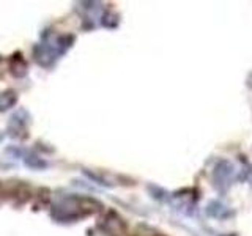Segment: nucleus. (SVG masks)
<instances>
[{"instance_id": "obj_4", "label": "nucleus", "mask_w": 252, "mask_h": 236, "mask_svg": "<svg viewBox=\"0 0 252 236\" xmlns=\"http://www.w3.org/2000/svg\"><path fill=\"white\" fill-rule=\"evenodd\" d=\"M10 71L14 77H24L27 74L29 66H27V61L22 59L21 54H14L13 59L10 61Z\"/></svg>"}, {"instance_id": "obj_6", "label": "nucleus", "mask_w": 252, "mask_h": 236, "mask_svg": "<svg viewBox=\"0 0 252 236\" xmlns=\"http://www.w3.org/2000/svg\"><path fill=\"white\" fill-rule=\"evenodd\" d=\"M26 165L30 169H33V170H41V169H46L47 167V164L44 159H41V157H38V156H33V154H30L26 157Z\"/></svg>"}, {"instance_id": "obj_5", "label": "nucleus", "mask_w": 252, "mask_h": 236, "mask_svg": "<svg viewBox=\"0 0 252 236\" xmlns=\"http://www.w3.org/2000/svg\"><path fill=\"white\" fill-rule=\"evenodd\" d=\"M18 102V93L14 90H5L0 93V112H6Z\"/></svg>"}, {"instance_id": "obj_2", "label": "nucleus", "mask_w": 252, "mask_h": 236, "mask_svg": "<svg viewBox=\"0 0 252 236\" xmlns=\"http://www.w3.org/2000/svg\"><path fill=\"white\" fill-rule=\"evenodd\" d=\"M29 112L26 109H19L11 118L10 123H8V132L11 134L16 139H26L29 136L27 132V124H29Z\"/></svg>"}, {"instance_id": "obj_1", "label": "nucleus", "mask_w": 252, "mask_h": 236, "mask_svg": "<svg viewBox=\"0 0 252 236\" xmlns=\"http://www.w3.org/2000/svg\"><path fill=\"white\" fill-rule=\"evenodd\" d=\"M101 203L90 197H79V195H68L52 206V219L57 222H76L79 219L92 216L101 209Z\"/></svg>"}, {"instance_id": "obj_3", "label": "nucleus", "mask_w": 252, "mask_h": 236, "mask_svg": "<svg viewBox=\"0 0 252 236\" xmlns=\"http://www.w3.org/2000/svg\"><path fill=\"white\" fill-rule=\"evenodd\" d=\"M104 230L107 232V235L120 236L125 233V225L122 222V219L118 217L115 212H109L104 220Z\"/></svg>"}]
</instances>
